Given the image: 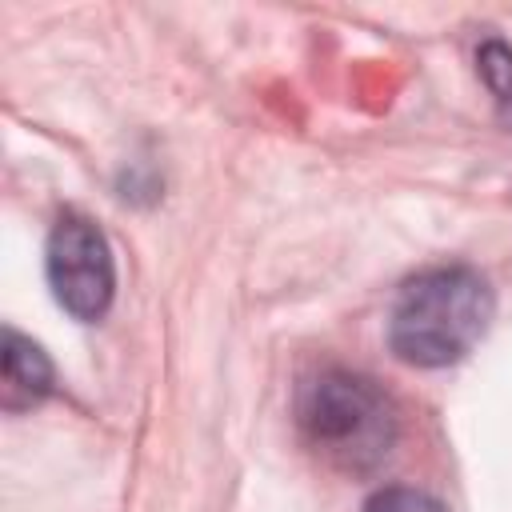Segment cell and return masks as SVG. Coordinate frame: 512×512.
I'll return each mask as SVG.
<instances>
[{
    "label": "cell",
    "instance_id": "3957f363",
    "mask_svg": "<svg viewBox=\"0 0 512 512\" xmlns=\"http://www.w3.org/2000/svg\"><path fill=\"white\" fill-rule=\"evenodd\" d=\"M44 272L56 304L76 320H100L116 292V264L108 236L84 212H60L48 232Z\"/></svg>",
    "mask_w": 512,
    "mask_h": 512
},
{
    "label": "cell",
    "instance_id": "6da1fadb",
    "mask_svg": "<svg viewBox=\"0 0 512 512\" xmlns=\"http://www.w3.org/2000/svg\"><path fill=\"white\" fill-rule=\"evenodd\" d=\"M492 312L496 296L476 268H432L400 288L388 320V344L404 364L444 368L480 344Z\"/></svg>",
    "mask_w": 512,
    "mask_h": 512
},
{
    "label": "cell",
    "instance_id": "277c9868",
    "mask_svg": "<svg viewBox=\"0 0 512 512\" xmlns=\"http://www.w3.org/2000/svg\"><path fill=\"white\" fill-rule=\"evenodd\" d=\"M0 364H4V384L12 396H24V400H40L52 392V360L40 344H32L28 336L4 328V340H0Z\"/></svg>",
    "mask_w": 512,
    "mask_h": 512
},
{
    "label": "cell",
    "instance_id": "5b68a950",
    "mask_svg": "<svg viewBox=\"0 0 512 512\" xmlns=\"http://www.w3.org/2000/svg\"><path fill=\"white\" fill-rule=\"evenodd\" d=\"M480 72H484L488 88L508 104L512 100V48L500 44V40H488L480 48Z\"/></svg>",
    "mask_w": 512,
    "mask_h": 512
},
{
    "label": "cell",
    "instance_id": "7a4b0ae2",
    "mask_svg": "<svg viewBox=\"0 0 512 512\" xmlns=\"http://www.w3.org/2000/svg\"><path fill=\"white\" fill-rule=\"evenodd\" d=\"M296 424L308 444L344 472L376 468L396 444V408L376 380L324 368L296 392Z\"/></svg>",
    "mask_w": 512,
    "mask_h": 512
},
{
    "label": "cell",
    "instance_id": "8992f818",
    "mask_svg": "<svg viewBox=\"0 0 512 512\" xmlns=\"http://www.w3.org/2000/svg\"><path fill=\"white\" fill-rule=\"evenodd\" d=\"M364 512H444V504L420 488H384L364 504Z\"/></svg>",
    "mask_w": 512,
    "mask_h": 512
}]
</instances>
